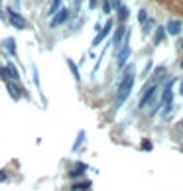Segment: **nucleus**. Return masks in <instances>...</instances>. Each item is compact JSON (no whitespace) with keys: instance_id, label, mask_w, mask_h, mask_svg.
<instances>
[{"instance_id":"1","label":"nucleus","mask_w":183,"mask_h":191,"mask_svg":"<svg viewBox=\"0 0 183 191\" xmlns=\"http://www.w3.org/2000/svg\"><path fill=\"white\" fill-rule=\"evenodd\" d=\"M134 81H136V75H134V65H128L126 67V73L118 85V93H116V108H120L124 105V101L130 97L132 93V87H134Z\"/></svg>"},{"instance_id":"2","label":"nucleus","mask_w":183,"mask_h":191,"mask_svg":"<svg viewBox=\"0 0 183 191\" xmlns=\"http://www.w3.org/2000/svg\"><path fill=\"white\" fill-rule=\"evenodd\" d=\"M156 97H158V85H152L150 89H146V91H144V95H142L140 102H138V106H140V108H146V106L153 105Z\"/></svg>"},{"instance_id":"3","label":"nucleus","mask_w":183,"mask_h":191,"mask_svg":"<svg viewBox=\"0 0 183 191\" xmlns=\"http://www.w3.org/2000/svg\"><path fill=\"white\" fill-rule=\"evenodd\" d=\"M71 18V10L69 8H61L59 12H55L51 16V22H49V28H57V26H63L65 22Z\"/></svg>"},{"instance_id":"4","label":"nucleus","mask_w":183,"mask_h":191,"mask_svg":"<svg viewBox=\"0 0 183 191\" xmlns=\"http://www.w3.org/2000/svg\"><path fill=\"white\" fill-rule=\"evenodd\" d=\"M8 16H10V24L16 28V30H24V28L28 26V24H26V18H24V16H20L16 10L8 8Z\"/></svg>"},{"instance_id":"5","label":"nucleus","mask_w":183,"mask_h":191,"mask_svg":"<svg viewBox=\"0 0 183 191\" xmlns=\"http://www.w3.org/2000/svg\"><path fill=\"white\" fill-rule=\"evenodd\" d=\"M110 30H112V20H108L106 24L100 28V32L97 34V38L93 40V46H99V43H102V41H105V38H106L108 34H110Z\"/></svg>"},{"instance_id":"6","label":"nucleus","mask_w":183,"mask_h":191,"mask_svg":"<svg viewBox=\"0 0 183 191\" xmlns=\"http://www.w3.org/2000/svg\"><path fill=\"white\" fill-rule=\"evenodd\" d=\"M4 85H6V91L10 93V97L14 99V101H18L20 97H22V89H20V85L16 83V81H4Z\"/></svg>"},{"instance_id":"7","label":"nucleus","mask_w":183,"mask_h":191,"mask_svg":"<svg viewBox=\"0 0 183 191\" xmlns=\"http://www.w3.org/2000/svg\"><path fill=\"white\" fill-rule=\"evenodd\" d=\"M181 30H183V22L181 20H170L167 26H165V34H170V35H179Z\"/></svg>"},{"instance_id":"8","label":"nucleus","mask_w":183,"mask_h":191,"mask_svg":"<svg viewBox=\"0 0 183 191\" xmlns=\"http://www.w3.org/2000/svg\"><path fill=\"white\" fill-rule=\"evenodd\" d=\"M87 170H89V167H87V164H83V161H77V166L69 172V175H71L73 179H77V177H81V175H83Z\"/></svg>"},{"instance_id":"9","label":"nucleus","mask_w":183,"mask_h":191,"mask_svg":"<svg viewBox=\"0 0 183 191\" xmlns=\"http://www.w3.org/2000/svg\"><path fill=\"white\" fill-rule=\"evenodd\" d=\"M124 35H126V28H124V26H120L118 30L114 32V35H112V46H114V47H118L120 43H122Z\"/></svg>"},{"instance_id":"10","label":"nucleus","mask_w":183,"mask_h":191,"mask_svg":"<svg viewBox=\"0 0 183 191\" xmlns=\"http://www.w3.org/2000/svg\"><path fill=\"white\" fill-rule=\"evenodd\" d=\"M4 69H6V75H8L10 81H18V79H20V71L16 69V65H14V63L4 65Z\"/></svg>"},{"instance_id":"11","label":"nucleus","mask_w":183,"mask_h":191,"mask_svg":"<svg viewBox=\"0 0 183 191\" xmlns=\"http://www.w3.org/2000/svg\"><path fill=\"white\" fill-rule=\"evenodd\" d=\"M4 47L8 49V53H10L12 57L18 55V51H16V40H14V38H8V40H6V41H4Z\"/></svg>"},{"instance_id":"12","label":"nucleus","mask_w":183,"mask_h":191,"mask_svg":"<svg viewBox=\"0 0 183 191\" xmlns=\"http://www.w3.org/2000/svg\"><path fill=\"white\" fill-rule=\"evenodd\" d=\"M165 40V28H156V35H153V46H159V43H162Z\"/></svg>"},{"instance_id":"13","label":"nucleus","mask_w":183,"mask_h":191,"mask_svg":"<svg viewBox=\"0 0 183 191\" xmlns=\"http://www.w3.org/2000/svg\"><path fill=\"white\" fill-rule=\"evenodd\" d=\"M61 4H63V0H53L51 6H49V10H47V14H49V16H53L55 12H59L61 10Z\"/></svg>"},{"instance_id":"14","label":"nucleus","mask_w":183,"mask_h":191,"mask_svg":"<svg viewBox=\"0 0 183 191\" xmlns=\"http://www.w3.org/2000/svg\"><path fill=\"white\" fill-rule=\"evenodd\" d=\"M67 65H69V69H71V73H73V77H75V81H81V73H79V69H77L75 61L67 59Z\"/></svg>"},{"instance_id":"15","label":"nucleus","mask_w":183,"mask_h":191,"mask_svg":"<svg viewBox=\"0 0 183 191\" xmlns=\"http://www.w3.org/2000/svg\"><path fill=\"white\" fill-rule=\"evenodd\" d=\"M116 12H118V20H120V22H124V20H126V18L130 16V10H128L124 4H122V6H120V8L116 10Z\"/></svg>"},{"instance_id":"16","label":"nucleus","mask_w":183,"mask_h":191,"mask_svg":"<svg viewBox=\"0 0 183 191\" xmlns=\"http://www.w3.org/2000/svg\"><path fill=\"white\" fill-rule=\"evenodd\" d=\"M91 187V181H85V183H73L71 189L73 191H85V189H89Z\"/></svg>"},{"instance_id":"17","label":"nucleus","mask_w":183,"mask_h":191,"mask_svg":"<svg viewBox=\"0 0 183 191\" xmlns=\"http://www.w3.org/2000/svg\"><path fill=\"white\" fill-rule=\"evenodd\" d=\"M153 24H156V22H153L152 18H148V20L144 22V34H146V35H148V34L152 32V28H153Z\"/></svg>"},{"instance_id":"18","label":"nucleus","mask_w":183,"mask_h":191,"mask_svg":"<svg viewBox=\"0 0 183 191\" xmlns=\"http://www.w3.org/2000/svg\"><path fill=\"white\" fill-rule=\"evenodd\" d=\"M146 20H148V12H146V10L142 8L140 12H138V22H140V24H144Z\"/></svg>"},{"instance_id":"19","label":"nucleus","mask_w":183,"mask_h":191,"mask_svg":"<svg viewBox=\"0 0 183 191\" xmlns=\"http://www.w3.org/2000/svg\"><path fill=\"white\" fill-rule=\"evenodd\" d=\"M83 140H85V132H81V134H79V138L75 140V144H73V150H79V146H81Z\"/></svg>"},{"instance_id":"20","label":"nucleus","mask_w":183,"mask_h":191,"mask_svg":"<svg viewBox=\"0 0 183 191\" xmlns=\"http://www.w3.org/2000/svg\"><path fill=\"white\" fill-rule=\"evenodd\" d=\"M102 10H105V14H110V12H112L110 0H105V2H102Z\"/></svg>"},{"instance_id":"21","label":"nucleus","mask_w":183,"mask_h":191,"mask_svg":"<svg viewBox=\"0 0 183 191\" xmlns=\"http://www.w3.org/2000/svg\"><path fill=\"white\" fill-rule=\"evenodd\" d=\"M110 6H112V10H118L122 6V0H110Z\"/></svg>"},{"instance_id":"22","label":"nucleus","mask_w":183,"mask_h":191,"mask_svg":"<svg viewBox=\"0 0 183 191\" xmlns=\"http://www.w3.org/2000/svg\"><path fill=\"white\" fill-rule=\"evenodd\" d=\"M152 71V61H148V63H146V69L142 71V77H148V73Z\"/></svg>"},{"instance_id":"23","label":"nucleus","mask_w":183,"mask_h":191,"mask_svg":"<svg viewBox=\"0 0 183 191\" xmlns=\"http://www.w3.org/2000/svg\"><path fill=\"white\" fill-rule=\"evenodd\" d=\"M142 150L150 152V150H152V142H150V140H144V142H142Z\"/></svg>"},{"instance_id":"24","label":"nucleus","mask_w":183,"mask_h":191,"mask_svg":"<svg viewBox=\"0 0 183 191\" xmlns=\"http://www.w3.org/2000/svg\"><path fill=\"white\" fill-rule=\"evenodd\" d=\"M34 83H35V87L40 89V75H38V69L34 71Z\"/></svg>"},{"instance_id":"25","label":"nucleus","mask_w":183,"mask_h":191,"mask_svg":"<svg viewBox=\"0 0 183 191\" xmlns=\"http://www.w3.org/2000/svg\"><path fill=\"white\" fill-rule=\"evenodd\" d=\"M97 4H99V0H89V8H91V10L97 8Z\"/></svg>"},{"instance_id":"26","label":"nucleus","mask_w":183,"mask_h":191,"mask_svg":"<svg viewBox=\"0 0 183 191\" xmlns=\"http://www.w3.org/2000/svg\"><path fill=\"white\" fill-rule=\"evenodd\" d=\"M179 49H183V38H181V41H179Z\"/></svg>"},{"instance_id":"27","label":"nucleus","mask_w":183,"mask_h":191,"mask_svg":"<svg viewBox=\"0 0 183 191\" xmlns=\"http://www.w3.org/2000/svg\"><path fill=\"white\" fill-rule=\"evenodd\" d=\"M181 97H183V85H181Z\"/></svg>"},{"instance_id":"28","label":"nucleus","mask_w":183,"mask_h":191,"mask_svg":"<svg viewBox=\"0 0 183 191\" xmlns=\"http://www.w3.org/2000/svg\"><path fill=\"white\" fill-rule=\"evenodd\" d=\"M181 69H183V61H181Z\"/></svg>"},{"instance_id":"29","label":"nucleus","mask_w":183,"mask_h":191,"mask_svg":"<svg viewBox=\"0 0 183 191\" xmlns=\"http://www.w3.org/2000/svg\"><path fill=\"white\" fill-rule=\"evenodd\" d=\"M181 128H183V120H181Z\"/></svg>"},{"instance_id":"30","label":"nucleus","mask_w":183,"mask_h":191,"mask_svg":"<svg viewBox=\"0 0 183 191\" xmlns=\"http://www.w3.org/2000/svg\"><path fill=\"white\" fill-rule=\"evenodd\" d=\"M0 4H2V0H0Z\"/></svg>"},{"instance_id":"31","label":"nucleus","mask_w":183,"mask_h":191,"mask_svg":"<svg viewBox=\"0 0 183 191\" xmlns=\"http://www.w3.org/2000/svg\"><path fill=\"white\" fill-rule=\"evenodd\" d=\"M16 2H20V0H16Z\"/></svg>"}]
</instances>
